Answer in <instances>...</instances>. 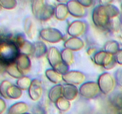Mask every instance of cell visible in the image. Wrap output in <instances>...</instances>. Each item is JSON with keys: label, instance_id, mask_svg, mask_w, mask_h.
I'll return each mask as SVG.
<instances>
[{"label": "cell", "instance_id": "obj_16", "mask_svg": "<svg viewBox=\"0 0 122 114\" xmlns=\"http://www.w3.org/2000/svg\"><path fill=\"white\" fill-rule=\"evenodd\" d=\"M16 64L19 70L24 75L30 70L31 66V61L28 55L20 53L16 60Z\"/></svg>", "mask_w": 122, "mask_h": 114}, {"label": "cell", "instance_id": "obj_39", "mask_svg": "<svg viewBox=\"0 0 122 114\" xmlns=\"http://www.w3.org/2000/svg\"><path fill=\"white\" fill-rule=\"evenodd\" d=\"M29 114V113H25V114Z\"/></svg>", "mask_w": 122, "mask_h": 114}, {"label": "cell", "instance_id": "obj_25", "mask_svg": "<svg viewBox=\"0 0 122 114\" xmlns=\"http://www.w3.org/2000/svg\"><path fill=\"white\" fill-rule=\"evenodd\" d=\"M120 49V45L115 40L108 41L104 45V51L111 54L115 55Z\"/></svg>", "mask_w": 122, "mask_h": 114}, {"label": "cell", "instance_id": "obj_1", "mask_svg": "<svg viewBox=\"0 0 122 114\" xmlns=\"http://www.w3.org/2000/svg\"><path fill=\"white\" fill-rule=\"evenodd\" d=\"M20 54L19 48L14 40L1 39L0 45V61L1 66L7 65L16 62Z\"/></svg>", "mask_w": 122, "mask_h": 114}, {"label": "cell", "instance_id": "obj_31", "mask_svg": "<svg viewBox=\"0 0 122 114\" xmlns=\"http://www.w3.org/2000/svg\"><path fill=\"white\" fill-rule=\"evenodd\" d=\"M12 84L8 80H3L0 84V93L2 97L4 99H8V97L7 95V91L9 87L11 86Z\"/></svg>", "mask_w": 122, "mask_h": 114}, {"label": "cell", "instance_id": "obj_24", "mask_svg": "<svg viewBox=\"0 0 122 114\" xmlns=\"http://www.w3.org/2000/svg\"><path fill=\"white\" fill-rule=\"evenodd\" d=\"M7 95L8 99H17L20 98L22 95V90L20 89L17 86L12 84L7 90Z\"/></svg>", "mask_w": 122, "mask_h": 114}, {"label": "cell", "instance_id": "obj_11", "mask_svg": "<svg viewBox=\"0 0 122 114\" xmlns=\"http://www.w3.org/2000/svg\"><path fill=\"white\" fill-rule=\"evenodd\" d=\"M28 93L32 100L37 101L40 99L43 93V87L41 81L39 79L35 78L32 80L28 89Z\"/></svg>", "mask_w": 122, "mask_h": 114}, {"label": "cell", "instance_id": "obj_3", "mask_svg": "<svg viewBox=\"0 0 122 114\" xmlns=\"http://www.w3.org/2000/svg\"><path fill=\"white\" fill-rule=\"evenodd\" d=\"M47 59L54 70L64 75L69 72V66L62 60L61 52L56 47H51L47 52Z\"/></svg>", "mask_w": 122, "mask_h": 114}, {"label": "cell", "instance_id": "obj_23", "mask_svg": "<svg viewBox=\"0 0 122 114\" xmlns=\"http://www.w3.org/2000/svg\"><path fill=\"white\" fill-rule=\"evenodd\" d=\"M5 70L6 72L10 76L14 77V78H16L19 79L20 77H23L24 76L22 72L19 70V68L17 67L16 62L14 63H12V64L6 66L5 67Z\"/></svg>", "mask_w": 122, "mask_h": 114}, {"label": "cell", "instance_id": "obj_7", "mask_svg": "<svg viewBox=\"0 0 122 114\" xmlns=\"http://www.w3.org/2000/svg\"><path fill=\"white\" fill-rule=\"evenodd\" d=\"M79 90L80 95L86 99L95 98L97 97L101 92L98 83L95 81H87L83 83Z\"/></svg>", "mask_w": 122, "mask_h": 114}, {"label": "cell", "instance_id": "obj_15", "mask_svg": "<svg viewBox=\"0 0 122 114\" xmlns=\"http://www.w3.org/2000/svg\"><path fill=\"white\" fill-rule=\"evenodd\" d=\"M84 45V42L81 38L77 37H71L66 40L64 46L66 49H68L71 51H77L83 48Z\"/></svg>", "mask_w": 122, "mask_h": 114}, {"label": "cell", "instance_id": "obj_37", "mask_svg": "<svg viewBox=\"0 0 122 114\" xmlns=\"http://www.w3.org/2000/svg\"><path fill=\"white\" fill-rule=\"evenodd\" d=\"M120 22H121V23L122 24V13L120 14Z\"/></svg>", "mask_w": 122, "mask_h": 114}, {"label": "cell", "instance_id": "obj_5", "mask_svg": "<svg viewBox=\"0 0 122 114\" xmlns=\"http://www.w3.org/2000/svg\"><path fill=\"white\" fill-rule=\"evenodd\" d=\"M94 60L95 64L102 66L106 70L112 69L117 63L114 55L108 53L105 51H99L95 53Z\"/></svg>", "mask_w": 122, "mask_h": 114}, {"label": "cell", "instance_id": "obj_29", "mask_svg": "<svg viewBox=\"0 0 122 114\" xmlns=\"http://www.w3.org/2000/svg\"><path fill=\"white\" fill-rule=\"evenodd\" d=\"M104 6L106 12H107V14H108V15L110 19L115 17L117 16L120 14L119 10L118 9V8L116 6L114 5L113 4H111L106 5Z\"/></svg>", "mask_w": 122, "mask_h": 114}, {"label": "cell", "instance_id": "obj_40", "mask_svg": "<svg viewBox=\"0 0 122 114\" xmlns=\"http://www.w3.org/2000/svg\"><path fill=\"white\" fill-rule=\"evenodd\" d=\"M121 7H122V5H121Z\"/></svg>", "mask_w": 122, "mask_h": 114}, {"label": "cell", "instance_id": "obj_28", "mask_svg": "<svg viewBox=\"0 0 122 114\" xmlns=\"http://www.w3.org/2000/svg\"><path fill=\"white\" fill-rule=\"evenodd\" d=\"M32 80L30 78H29L27 76H23L17 80L16 82L17 86L20 88V89L23 90H28L30 87Z\"/></svg>", "mask_w": 122, "mask_h": 114}, {"label": "cell", "instance_id": "obj_32", "mask_svg": "<svg viewBox=\"0 0 122 114\" xmlns=\"http://www.w3.org/2000/svg\"><path fill=\"white\" fill-rule=\"evenodd\" d=\"M0 4L5 9L11 10L15 8L17 5V1L14 0H1Z\"/></svg>", "mask_w": 122, "mask_h": 114}, {"label": "cell", "instance_id": "obj_21", "mask_svg": "<svg viewBox=\"0 0 122 114\" xmlns=\"http://www.w3.org/2000/svg\"><path fill=\"white\" fill-rule=\"evenodd\" d=\"M69 14V11L66 4L61 3L57 5L55 10V15L58 20H66Z\"/></svg>", "mask_w": 122, "mask_h": 114}, {"label": "cell", "instance_id": "obj_8", "mask_svg": "<svg viewBox=\"0 0 122 114\" xmlns=\"http://www.w3.org/2000/svg\"><path fill=\"white\" fill-rule=\"evenodd\" d=\"M39 36L44 40L52 43L59 42L63 39L61 32L54 28H43L39 32Z\"/></svg>", "mask_w": 122, "mask_h": 114}, {"label": "cell", "instance_id": "obj_38", "mask_svg": "<svg viewBox=\"0 0 122 114\" xmlns=\"http://www.w3.org/2000/svg\"><path fill=\"white\" fill-rule=\"evenodd\" d=\"M120 114H122V108L120 109Z\"/></svg>", "mask_w": 122, "mask_h": 114}, {"label": "cell", "instance_id": "obj_26", "mask_svg": "<svg viewBox=\"0 0 122 114\" xmlns=\"http://www.w3.org/2000/svg\"><path fill=\"white\" fill-rule=\"evenodd\" d=\"M62 60L67 65H70L73 62L74 56L72 51L68 49L64 48L61 52Z\"/></svg>", "mask_w": 122, "mask_h": 114}, {"label": "cell", "instance_id": "obj_17", "mask_svg": "<svg viewBox=\"0 0 122 114\" xmlns=\"http://www.w3.org/2000/svg\"><path fill=\"white\" fill-rule=\"evenodd\" d=\"M48 98L53 103H56L59 99L63 97V86L57 84L50 89L48 92Z\"/></svg>", "mask_w": 122, "mask_h": 114}, {"label": "cell", "instance_id": "obj_34", "mask_svg": "<svg viewBox=\"0 0 122 114\" xmlns=\"http://www.w3.org/2000/svg\"><path fill=\"white\" fill-rule=\"evenodd\" d=\"M114 57H115L116 61V62L118 63L120 65H122V49H120L115 55H114Z\"/></svg>", "mask_w": 122, "mask_h": 114}, {"label": "cell", "instance_id": "obj_22", "mask_svg": "<svg viewBox=\"0 0 122 114\" xmlns=\"http://www.w3.org/2000/svg\"><path fill=\"white\" fill-rule=\"evenodd\" d=\"M45 75L50 81L55 84H58L62 80H63V75L61 74L56 70H54L53 68L46 70L45 71Z\"/></svg>", "mask_w": 122, "mask_h": 114}, {"label": "cell", "instance_id": "obj_2", "mask_svg": "<svg viewBox=\"0 0 122 114\" xmlns=\"http://www.w3.org/2000/svg\"><path fill=\"white\" fill-rule=\"evenodd\" d=\"M56 8L51 5L46 4L44 1L38 0L32 2V11L33 15L39 20L46 21L55 14Z\"/></svg>", "mask_w": 122, "mask_h": 114}, {"label": "cell", "instance_id": "obj_35", "mask_svg": "<svg viewBox=\"0 0 122 114\" xmlns=\"http://www.w3.org/2000/svg\"><path fill=\"white\" fill-rule=\"evenodd\" d=\"M78 2L84 7H90L93 3V1L91 0H79Z\"/></svg>", "mask_w": 122, "mask_h": 114}, {"label": "cell", "instance_id": "obj_4", "mask_svg": "<svg viewBox=\"0 0 122 114\" xmlns=\"http://www.w3.org/2000/svg\"><path fill=\"white\" fill-rule=\"evenodd\" d=\"M92 21L97 27L100 28H107L110 23V18L106 12L105 6L98 5L92 11Z\"/></svg>", "mask_w": 122, "mask_h": 114}, {"label": "cell", "instance_id": "obj_9", "mask_svg": "<svg viewBox=\"0 0 122 114\" xmlns=\"http://www.w3.org/2000/svg\"><path fill=\"white\" fill-rule=\"evenodd\" d=\"M14 42L17 45L20 53L27 55H32L33 52V43L26 40L23 34H18L15 36Z\"/></svg>", "mask_w": 122, "mask_h": 114}, {"label": "cell", "instance_id": "obj_10", "mask_svg": "<svg viewBox=\"0 0 122 114\" xmlns=\"http://www.w3.org/2000/svg\"><path fill=\"white\" fill-rule=\"evenodd\" d=\"M86 76L82 72L79 71H69L65 74L63 75V81L67 83V84H82L85 81Z\"/></svg>", "mask_w": 122, "mask_h": 114}, {"label": "cell", "instance_id": "obj_14", "mask_svg": "<svg viewBox=\"0 0 122 114\" xmlns=\"http://www.w3.org/2000/svg\"><path fill=\"white\" fill-rule=\"evenodd\" d=\"M79 93V90L75 85L66 84L63 86V97L69 101L74 100Z\"/></svg>", "mask_w": 122, "mask_h": 114}, {"label": "cell", "instance_id": "obj_27", "mask_svg": "<svg viewBox=\"0 0 122 114\" xmlns=\"http://www.w3.org/2000/svg\"><path fill=\"white\" fill-rule=\"evenodd\" d=\"M56 107L62 112H66L69 110L71 106L70 101L66 99L63 97H61L55 103Z\"/></svg>", "mask_w": 122, "mask_h": 114}, {"label": "cell", "instance_id": "obj_30", "mask_svg": "<svg viewBox=\"0 0 122 114\" xmlns=\"http://www.w3.org/2000/svg\"><path fill=\"white\" fill-rule=\"evenodd\" d=\"M111 102L116 108L121 109L122 108V93H115L111 97Z\"/></svg>", "mask_w": 122, "mask_h": 114}, {"label": "cell", "instance_id": "obj_12", "mask_svg": "<svg viewBox=\"0 0 122 114\" xmlns=\"http://www.w3.org/2000/svg\"><path fill=\"white\" fill-rule=\"evenodd\" d=\"M69 10V14L75 17L81 18L86 15V10L78 1L71 0L69 1L66 4Z\"/></svg>", "mask_w": 122, "mask_h": 114}, {"label": "cell", "instance_id": "obj_36", "mask_svg": "<svg viewBox=\"0 0 122 114\" xmlns=\"http://www.w3.org/2000/svg\"><path fill=\"white\" fill-rule=\"evenodd\" d=\"M6 103L2 98L0 99V114H2L6 109Z\"/></svg>", "mask_w": 122, "mask_h": 114}, {"label": "cell", "instance_id": "obj_13", "mask_svg": "<svg viewBox=\"0 0 122 114\" xmlns=\"http://www.w3.org/2000/svg\"><path fill=\"white\" fill-rule=\"evenodd\" d=\"M86 24L81 20H75L70 23L67 28V33L71 37H77L82 35L86 30Z\"/></svg>", "mask_w": 122, "mask_h": 114}, {"label": "cell", "instance_id": "obj_19", "mask_svg": "<svg viewBox=\"0 0 122 114\" xmlns=\"http://www.w3.org/2000/svg\"><path fill=\"white\" fill-rule=\"evenodd\" d=\"M48 49L46 45L43 42L38 41L33 43V52L32 55L35 58H41L46 53Z\"/></svg>", "mask_w": 122, "mask_h": 114}, {"label": "cell", "instance_id": "obj_18", "mask_svg": "<svg viewBox=\"0 0 122 114\" xmlns=\"http://www.w3.org/2000/svg\"><path fill=\"white\" fill-rule=\"evenodd\" d=\"M28 110V105L23 102H19L14 103L10 107L8 114H24Z\"/></svg>", "mask_w": 122, "mask_h": 114}, {"label": "cell", "instance_id": "obj_20", "mask_svg": "<svg viewBox=\"0 0 122 114\" xmlns=\"http://www.w3.org/2000/svg\"><path fill=\"white\" fill-rule=\"evenodd\" d=\"M24 29L28 38L33 39L35 34L36 27L34 21L30 17L26 18L24 21Z\"/></svg>", "mask_w": 122, "mask_h": 114}, {"label": "cell", "instance_id": "obj_33", "mask_svg": "<svg viewBox=\"0 0 122 114\" xmlns=\"http://www.w3.org/2000/svg\"><path fill=\"white\" fill-rule=\"evenodd\" d=\"M114 78L118 85L122 86V69H119L116 71Z\"/></svg>", "mask_w": 122, "mask_h": 114}, {"label": "cell", "instance_id": "obj_6", "mask_svg": "<svg viewBox=\"0 0 122 114\" xmlns=\"http://www.w3.org/2000/svg\"><path fill=\"white\" fill-rule=\"evenodd\" d=\"M115 78L109 72H104L101 74L98 79V84L101 92L104 95H108L114 89Z\"/></svg>", "mask_w": 122, "mask_h": 114}]
</instances>
